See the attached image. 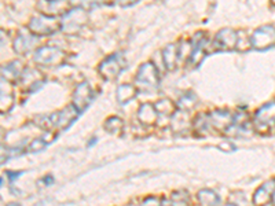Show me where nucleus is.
Wrapping results in <instances>:
<instances>
[{"label":"nucleus","instance_id":"nucleus-1","mask_svg":"<svg viewBox=\"0 0 275 206\" xmlns=\"http://www.w3.org/2000/svg\"><path fill=\"white\" fill-rule=\"evenodd\" d=\"M88 21V14L83 7H72L61 17V32L65 35H77Z\"/></svg>","mask_w":275,"mask_h":206},{"label":"nucleus","instance_id":"nucleus-2","mask_svg":"<svg viewBox=\"0 0 275 206\" xmlns=\"http://www.w3.org/2000/svg\"><path fill=\"white\" fill-rule=\"evenodd\" d=\"M160 85V73L153 62H144L138 69L135 87L139 91H156Z\"/></svg>","mask_w":275,"mask_h":206},{"label":"nucleus","instance_id":"nucleus-3","mask_svg":"<svg viewBox=\"0 0 275 206\" xmlns=\"http://www.w3.org/2000/svg\"><path fill=\"white\" fill-rule=\"evenodd\" d=\"M28 31L31 32L33 36H48L55 32L61 31V19L54 17H47L43 14L32 17L28 23Z\"/></svg>","mask_w":275,"mask_h":206},{"label":"nucleus","instance_id":"nucleus-4","mask_svg":"<svg viewBox=\"0 0 275 206\" xmlns=\"http://www.w3.org/2000/svg\"><path fill=\"white\" fill-rule=\"evenodd\" d=\"M275 125V100L263 105L262 108L257 109L255 113V121L253 126L259 134L268 135L272 132Z\"/></svg>","mask_w":275,"mask_h":206},{"label":"nucleus","instance_id":"nucleus-5","mask_svg":"<svg viewBox=\"0 0 275 206\" xmlns=\"http://www.w3.org/2000/svg\"><path fill=\"white\" fill-rule=\"evenodd\" d=\"M66 59V55L62 49L54 45H44L36 49L35 53V62L40 66L55 67L62 65Z\"/></svg>","mask_w":275,"mask_h":206},{"label":"nucleus","instance_id":"nucleus-6","mask_svg":"<svg viewBox=\"0 0 275 206\" xmlns=\"http://www.w3.org/2000/svg\"><path fill=\"white\" fill-rule=\"evenodd\" d=\"M251 45L252 48L264 51L275 45V27L274 25H263L253 32L251 36Z\"/></svg>","mask_w":275,"mask_h":206},{"label":"nucleus","instance_id":"nucleus-7","mask_svg":"<svg viewBox=\"0 0 275 206\" xmlns=\"http://www.w3.org/2000/svg\"><path fill=\"white\" fill-rule=\"evenodd\" d=\"M207 36L203 32H197L195 36L191 39V53L187 58V66L197 67L201 65V62L207 55Z\"/></svg>","mask_w":275,"mask_h":206},{"label":"nucleus","instance_id":"nucleus-8","mask_svg":"<svg viewBox=\"0 0 275 206\" xmlns=\"http://www.w3.org/2000/svg\"><path fill=\"white\" fill-rule=\"evenodd\" d=\"M92 99H94V92H92L91 85L88 84V81H83L73 91L72 106L76 109L77 112L82 113L92 102Z\"/></svg>","mask_w":275,"mask_h":206},{"label":"nucleus","instance_id":"nucleus-9","mask_svg":"<svg viewBox=\"0 0 275 206\" xmlns=\"http://www.w3.org/2000/svg\"><path fill=\"white\" fill-rule=\"evenodd\" d=\"M237 41H238V32L230 28H224L216 33L213 39V49L215 51H231L237 48Z\"/></svg>","mask_w":275,"mask_h":206},{"label":"nucleus","instance_id":"nucleus-10","mask_svg":"<svg viewBox=\"0 0 275 206\" xmlns=\"http://www.w3.org/2000/svg\"><path fill=\"white\" fill-rule=\"evenodd\" d=\"M124 69V59L120 54L110 55L108 58L102 61V63L98 67L101 76L106 79V80H113L121 73V70Z\"/></svg>","mask_w":275,"mask_h":206},{"label":"nucleus","instance_id":"nucleus-11","mask_svg":"<svg viewBox=\"0 0 275 206\" xmlns=\"http://www.w3.org/2000/svg\"><path fill=\"white\" fill-rule=\"evenodd\" d=\"M37 9L40 11V14L47 15V17H54L57 18V15H65L69 10L72 9V6L68 2H59V0H43L40 3H37Z\"/></svg>","mask_w":275,"mask_h":206},{"label":"nucleus","instance_id":"nucleus-12","mask_svg":"<svg viewBox=\"0 0 275 206\" xmlns=\"http://www.w3.org/2000/svg\"><path fill=\"white\" fill-rule=\"evenodd\" d=\"M209 124L219 132H226L231 125L234 120V114H231L230 110H215L209 113Z\"/></svg>","mask_w":275,"mask_h":206},{"label":"nucleus","instance_id":"nucleus-13","mask_svg":"<svg viewBox=\"0 0 275 206\" xmlns=\"http://www.w3.org/2000/svg\"><path fill=\"white\" fill-rule=\"evenodd\" d=\"M37 43L36 36H33L31 32L25 33V32H19L17 37L14 39V49L15 53L19 55H25L31 53L32 49L35 48Z\"/></svg>","mask_w":275,"mask_h":206},{"label":"nucleus","instance_id":"nucleus-14","mask_svg":"<svg viewBox=\"0 0 275 206\" xmlns=\"http://www.w3.org/2000/svg\"><path fill=\"white\" fill-rule=\"evenodd\" d=\"M275 191V179L268 180L266 183L257 188L253 194V203L256 206H264L271 202V197Z\"/></svg>","mask_w":275,"mask_h":206},{"label":"nucleus","instance_id":"nucleus-15","mask_svg":"<svg viewBox=\"0 0 275 206\" xmlns=\"http://www.w3.org/2000/svg\"><path fill=\"white\" fill-rule=\"evenodd\" d=\"M158 117H160V114L154 108V103L140 105L139 110H138V120L142 125H153L158 121Z\"/></svg>","mask_w":275,"mask_h":206},{"label":"nucleus","instance_id":"nucleus-16","mask_svg":"<svg viewBox=\"0 0 275 206\" xmlns=\"http://www.w3.org/2000/svg\"><path fill=\"white\" fill-rule=\"evenodd\" d=\"M171 128L176 134L186 132V131H189L190 128H193V121H190L189 113L178 110V112L171 117Z\"/></svg>","mask_w":275,"mask_h":206},{"label":"nucleus","instance_id":"nucleus-17","mask_svg":"<svg viewBox=\"0 0 275 206\" xmlns=\"http://www.w3.org/2000/svg\"><path fill=\"white\" fill-rule=\"evenodd\" d=\"M23 73V65L19 61H13V62L7 63L2 69V79H5L9 83H15L22 77Z\"/></svg>","mask_w":275,"mask_h":206},{"label":"nucleus","instance_id":"nucleus-18","mask_svg":"<svg viewBox=\"0 0 275 206\" xmlns=\"http://www.w3.org/2000/svg\"><path fill=\"white\" fill-rule=\"evenodd\" d=\"M77 114H79V112L73 108L72 105L57 113V128H61V130L68 128L76 120Z\"/></svg>","mask_w":275,"mask_h":206},{"label":"nucleus","instance_id":"nucleus-19","mask_svg":"<svg viewBox=\"0 0 275 206\" xmlns=\"http://www.w3.org/2000/svg\"><path fill=\"white\" fill-rule=\"evenodd\" d=\"M163 61L168 70H173L178 63V47L175 44H168L163 49Z\"/></svg>","mask_w":275,"mask_h":206},{"label":"nucleus","instance_id":"nucleus-20","mask_svg":"<svg viewBox=\"0 0 275 206\" xmlns=\"http://www.w3.org/2000/svg\"><path fill=\"white\" fill-rule=\"evenodd\" d=\"M136 94H138V90H136L135 85L121 84L117 88L116 98H117L118 103H126V102H130L131 99L135 98Z\"/></svg>","mask_w":275,"mask_h":206},{"label":"nucleus","instance_id":"nucleus-21","mask_svg":"<svg viewBox=\"0 0 275 206\" xmlns=\"http://www.w3.org/2000/svg\"><path fill=\"white\" fill-rule=\"evenodd\" d=\"M195 105H197V96H195L193 91H186L185 94L181 96V99L178 100V103H176L178 110L187 113L193 108H195Z\"/></svg>","mask_w":275,"mask_h":206},{"label":"nucleus","instance_id":"nucleus-22","mask_svg":"<svg viewBox=\"0 0 275 206\" xmlns=\"http://www.w3.org/2000/svg\"><path fill=\"white\" fill-rule=\"evenodd\" d=\"M55 138H57V134H53V132H51V134L48 132V134L43 135L41 138H37V139H35L33 142H31V144L28 146L27 151L29 152L41 151V150H43L47 144H50Z\"/></svg>","mask_w":275,"mask_h":206},{"label":"nucleus","instance_id":"nucleus-23","mask_svg":"<svg viewBox=\"0 0 275 206\" xmlns=\"http://www.w3.org/2000/svg\"><path fill=\"white\" fill-rule=\"evenodd\" d=\"M154 108H156L160 116L172 117L178 112V106L173 102H171L169 99H160V100L154 103Z\"/></svg>","mask_w":275,"mask_h":206},{"label":"nucleus","instance_id":"nucleus-24","mask_svg":"<svg viewBox=\"0 0 275 206\" xmlns=\"http://www.w3.org/2000/svg\"><path fill=\"white\" fill-rule=\"evenodd\" d=\"M197 198H198L199 203L203 206H217L219 205V202H220L219 195H217L213 190H208V188L201 190L198 195H197Z\"/></svg>","mask_w":275,"mask_h":206},{"label":"nucleus","instance_id":"nucleus-25","mask_svg":"<svg viewBox=\"0 0 275 206\" xmlns=\"http://www.w3.org/2000/svg\"><path fill=\"white\" fill-rule=\"evenodd\" d=\"M104 128L109 134L118 135L121 134L122 128H124V122H122L121 118H118V117H109L108 120L105 121Z\"/></svg>","mask_w":275,"mask_h":206},{"label":"nucleus","instance_id":"nucleus-26","mask_svg":"<svg viewBox=\"0 0 275 206\" xmlns=\"http://www.w3.org/2000/svg\"><path fill=\"white\" fill-rule=\"evenodd\" d=\"M211 126L209 124V117L208 114H203L199 113L195 116V118L193 120V130L197 132V134H204L207 132V130Z\"/></svg>","mask_w":275,"mask_h":206},{"label":"nucleus","instance_id":"nucleus-27","mask_svg":"<svg viewBox=\"0 0 275 206\" xmlns=\"http://www.w3.org/2000/svg\"><path fill=\"white\" fill-rule=\"evenodd\" d=\"M190 195L186 190H179V191H173L171 195V203L172 206H189Z\"/></svg>","mask_w":275,"mask_h":206},{"label":"nucleus","instance_id":"nucleus-28","mask_svg":"<svg viewBox=\"0 0 275 206\" xmlns=\"http://www.w3.org/2000/svg\"><path fill=\"white\" fill-rule=\"evenodd\" d=\"M252 48L251 45V37H248L244 33V31L238 32V41H237V49L238 51H246V49Z\"/></svg>","mask_w":275,"mask_h":206},{"label":"nucleus","instance_id":"nucleus-29","mask_svg":"<svg viewBox=\"0 0 275 206\" xmlns=\"http://www.w3.org/2000/svg\"><path fill=\"white\" fill-rule=\"evenodd\" d=\"M14 105V95L11 91H9L7 94H2V103H0V108H2V112L9 113L10 109L13 108Z\"/></svg>","mask_w":275,"mask_h":206},{"label":"nucleus","instance_id":"nucleus-30","mask_svg":"<svg viewBox=\"0 0 275 206\" xmlns=\"http://www.w3.org/2000/svg\"><path fill=\"white\" fill-rule=\"evenodd\" d=\"M161 202H163V199H158L156 197H147L146 199H143L142 206H161Z\"/></svg>","mask_w":275,"mask_h":206},{"label":"nucleus","instance_id":"nucleus-31","mask_svg":"<svg viewBox=\"0 0 275 206\" xmlns=\"http://www.w3.org/2000/svg\"><path fill=\"white\" fill-rule=\"evenodd\" d=\"M229 144H231V143H221L220 146H219V148L223 150V151H234L235 150L234 146H229Z\"/></svg>","mask_w":275,"mask_h":206},{"label":"nucleus","instance_id":"nucleus-32","mask_svg":"<svg viewBox=\"0 0 275 206\" xmlns=\"http://www.w3.org/2000/svg\"><path fill=\"white\" fill-rule=\"evenodd\" d=\"M21 173H22V172H6V175L11 176V177H10V180L18 179V176L21 175Z\"/></svg>","mask_w":275,"mask_h":206},{"label":"nucleus","instance_id":"nucleus-33","mask_svg":"<svg viewBox=\"0 0 275 206\" xmlns=\"http://www.w3.org/2000/svg\"><path fill=\"white\" fill-rule=\"evenodd\" d=\"M6 206H21V203H18V202H11V203H7Z\"/></svg>","mask_w":275,"mask_h":206},{"label":"nucleus","instance_id":"nucleus-34","mask_svg":"<svg viewBox=\"0 0 275 206\" xmlns=\"http://www.w3.org/2000/svg\"><path fill=\"white\" fill-rule=\"evenodd\" d=\"M271 203L275 206V191H274V194H272V197H271Z\"/></svg>","mask_w":275,"mask_h":206},{"label":"nucleus","instance_id":"nucleus-35","mask_svg":"<svg viewBox=\"0 0 275 206\" xmlns=\"http://www.w3.org/2000/svg\"><path fill=\"white\" fill-rule=\"evenodd\" d=\"M224 206H238V205H234V203H227V205H224Z\"/></svg>","mask_w":275,"mask_h":206}]
</instances>
